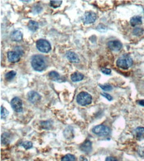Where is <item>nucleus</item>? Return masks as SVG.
Masks as SVG:
<instances>
[{"label":"nucleus","mask_w":144,"mask_h":161,"mask_svg":"<svg viewBox=\"0 0 144 161\" xmlns=\"http://www.w3.org/2000/svg\"><path fill=\"white\" fill-rule=\"evenodd\" d=\"M31 66L33 69L37 71H42L46 67L45 60L42 56L36 55L33 56L31 59Z\"/></svg>","instance_id":"f257e3e1"},{"label":"nucleus","mask_w":144,"mask_h":161,"mask_svg":"<svg viewBox=\"0 0 144 161\" xmlns=\"http://www.w3.org/2000/svg\"><path fill=\"white\" fill-rule=\"evenodd\" d=\"M133 64V60L130 56L124 54L120 57L117 60L116 65L118 67L123 69H128Z\"/></svg>","instance_id":"f03ea898"},{"label":"nucleus","mask_w":144,"mask_h":161,"mask_svg":"<svg viewBox=\"0 0 144 161\" xmlns=\"http://www.w3.org/2000/svg\"><path fill=\"white\" fill-rule=\"evenodd\" d=\"M77 101L81 106H87L92 103V97L88 92H81L77 95Z\"/></svg>","instance_id":"7ed1b4c3"},{"label":"nucleus","mask_w":144,"mask_h":161,"mask_svg":"<svg viewBox=\"0 0 144 161\" xmlns=\"http://www.w3.org/2000/svg\"><path fill=\"white\" fill-rule=\"evenodd\" d=\"M36 46L39 51L43 53H48L51 50V46L49 42L45 39H39L36 42Z\"/></svg>","instance_id":"20e7f679"},{"label":"nucleus","mask_w":144,"mask_h":161,"mask_svg":"<svg viewBox=\"0 0 144 161\" xmlns=\"http://www.w3.org/2000/svg\"><path fill=\"white\" fill-rule=\"evenodd\" d=\"M92 132L97 135L103 137L108 135L110 133V130L108 127L104 125H98L93 127Z\"/></svg>","instance_id":"39448f33"},{"label":"nucleus","mask_w":144,"mask_h":161,"mask_svg":"<svg viewBox=\"0 0 144 161\" xmlns=\"http://www.w3.org/2000/svg\"><path fill=\"white\" fill-rule=\"evenodd\" d=\"M11 106L16 112H21L23 111V102L19 98H13L11 101Z\"/></svg>","instance_id":"423d86ee"},{"label":"nucleus","mask_w":144,"mask_h":161,"mask_svg":"<svg viewBox=\"0 0 144 161\" xmlns=\"http://www.w3.org/2000/svg\"><path fill=\"white\" fill-rule=\"evenodd\" d=\"M96 20V15L92 11H87L84 13L83 17V22L85 24L94 23Z\"/></svg>","instance_id":"0eeeda50"},{"label":"nucleus","mask_w":144,"mask_h":161,"mask_svg":"<svg viewBox=\"0 0 144 161\" xmlns=\"http://www.w3.org/2000/svg\"><path fill=\"white\" fill-rule=\"evenodd\" d=\"M107 45L110 50H111V51H114V52L120 51L122 48V42L118 40L109 41L108 42Z\"/></svg>","instance_id":"6e6552de"},{"label":"nucleus","mask_w":144,"mask_h":161,"mask_svg":"<svg viewBox=\"0 0 144 161\" xmlns=\"http://www.w3.org/2000/svg\"><path fill=\"white\" fill-rule=\"evenodd\" d=\"M21 53L15 50L14 51H11L8 52V59L10 62L12 63H16L18 62L21 59Z\"/></svg>","instance_id":"1a4fd4ad"},{"label":"nucleus","mask_w":144,"mask_h":161,"mask_svg":"<svg viewBox=\"0 0 144 161\" xmlns=\"http://www.w3.org/2000/svg\"><path fill=\"white\" fill-rule=\"evenodd\" d=\"M27 98L29 100V101L30 102L35 104L37 103L39 101L41 100V96L39 95L38 92L31 91L28 92L27 94Z\"/></svg>","instance_id":"9d476101"},{"label":"nucleus","mask_w":144,"mask_h":161,"mask_svg":"<svg viewBox=\"0 0 144 161\" xmlns=\"http://www.w3.org/2000/svg\"><path fill=\"white\" fill-rule=\"evenodd\" d=\"M80 149L81 150V151L84 152L85 153H90L92 151V142L88 140V139H86L83 143L81 145Z\"/></svg>","instance_id":"9b49d317"},{"label":"nucleus","mask_w":144,"mask_h":161,"mask_svg":"<svg viewBox=\"0 0 144 161\" xmlns=\"http://www.w3.org/2000/svg\"><path fill=\"white\" fill-rule=\"evenodd\" d=\"M10 37L13 41L19 42L23 39V34L21 31L16 29L12 32V33L10 34Z\"/></svg>","instance_id":"f8f14e48"},{"label":"nucleus","mask_w":144,"mask_h":161,"mask_svg":"<svg viewBox=\"0 0 144 161\" xmlns=\"http://www.w3.org/2000/svg\"><path fill=\"white\" fill-rule=\"evenodd\" d=\"M67 58L73 63H78L80 59L76 53L73 51H68L66 53Z\"/></svg>","instance_id":"ddd939ff"},{"label":"nucleus","mask_w":144,"mask_h":161,"mask_svg":"<svg viewBox=\"0 0 144 161\" xmlns=\"http://www.w3.org/2000/svg\"><path fill=\"white\" fill-rule=\"evenodd\" d=\"M142 23V17L140 16H134L133 17L132 19H130V24L132 27H135L139 25Z\"/></svg>","instance_id":"4468645a"},{"label":"nucleus","mask_w":144,"mask_h":161,"mask_svg":"<svg viewBox=\"0 0 144 161\" xmlns=\"http://www.w3.org/2000/svg\"><path fill=\"white\" fill-rule=\"evenodd\" d=\"M70 79L73 82H78L83 79L84 76H83V74H82L81 73L74 72V73L71 75Z\"/></svg>","instance_id":"2eb2a0df"},{"label":"nucleus","mask_w":144,"mask_h":161,"mask_svg":"<svg viewBox=\"0 0 144 161\" xmlns=\"http://www.w3.org/2000/svg\"><path fill=\"white\" fill-rule=\"evenodd\" d=\"M135 135L137 139L139 140L144 139V127H138L135 129Z\"/></svg>","instance_id":"dca6fc26"},{"label":"nucleus","mask_w":144,"mask_h":161,"mask_svg":"<svg viewBox=\"0 0 144 161\" xmlns=\"http://www.w3.org/2000/svg\"><path fill=\"white\" fill-rule=\"evenodd\" d=\"M64 135L66 139H70L73 137V129L71 127H67L64 131Z\"/></svg>","instance_id":"f3484780"},{"label":"nucleus","mask_w":144,"mask_h":161,"mask_svg":"<svg viewBox=\"0 0 144 161\" xmlns=\"http://www.w3.org/2000/svg\"><path fill=\"white\" fill-rule=\"evenodd\" d=\"M49 77L51 80L55 81H60V75L57 72V71H51L49 73Z\"/></svg>","instance_id":"a211bd4d"},{"label":"nucleus","mask_w":144,"mask_h":161,"mask_svg":"<svg viewBox=\"0 0 144 161\" xmlns=\"http://www.w3.org/2000/svg\"><path fill=\"white\" fill-rule=\"evenodd\" d=\"M28 28L31 31L35 32L39 28V24L34 21H30L28 24Z\"/></svg>","instance_id":"6ab92c4d"},{"label":"nucleus","mask_w":144,"mask_h":161,"mask_svg":"<svg viewBox=\"0 0 144 161\" xmlns=\"http://www.w3.org/2000/svg\"><path fill=\"white\" fill-rule=\"evenodd\" d=\"M1 139H2V144H4V145L8 144L10 142V140H11L10 135L8 133H6V132L5 133H3L2 135Z\"/></svg>","instance_id":"aec40b11"},{"label":"nucleus","mask_w":144,"mask_h":161,"mask_svg":"<svg viewBox=\"0 0 144 161\" xmlns=\"http://www.w3.org/2000/svg\"><path fill=\"white\" fill-rule=\"evenodd\" d=\"M15 76H16V71H10L5 74V79L7 81H11V80L13 79L14 77H15Z\"/></svg>","instance_id":"412c9836"},{"label":"nucleus","mask_w":144,"mask_h":161,"mask_svg":"<svg viewBox=\"0 0 144 161\" xmlns=\"http://www.w3.org/2000/svg\"><path fill=\"white\" fill-rule=\"evenodd\" d=\"M61 161H76V158L71 154H67L61 159Z\"/></svg>","instance_id":"4be33fe9"},{"label":"nucleus","mask_w":144,"mask_h":161,"mask_svg":"<svg viewBox=\"0 0 144 161\" xmlns=\"http://www.w3.org/2000/svg\"><path fill=\"white\" fill-rule=\"evenodd\" d=\"M143 32H144L143 28L137 27V28H135L134 31H133V34H134L135 36L139 37V36H142L143 34Z\"/></svg>","instance_id":"5701e85b"},{"label":"nucleus","mask_w":144,"mask_h":161,"mask_svg":"<svg viewBox=\"0 0 144 161\" xmlns=\"http://www.w3.org/2000/svg\"><path fill=\"white\" fill-rule=\"evenodd\" d=\"M63 2L60 0H57V1H51L50 2V5L53 8H59L62 4Z\"/></svg>","instance_id":"b1692460"},{"label":"nucleus","mask_w":144,"mask_h":161,"mask_svg":"<svg viewBox=\"0 0 144 161\" xmlns=\"http://www.w3.org/2000/svg\"><path fill=\"white\" fill-rule=\"evenodd\" d=\"M41 126L45 130H49L51 127V124L49 121H41Z\"/></svg>","instance_id":"393cba45"},{"label":"nucleus","mask_w":144,"mask_h":161,"mask_svg":"<svg viewBox=\"0 0 144 161\" xmlns=\"http://www.w3.org/2000/svg\"><path fill=\"white\" fill-rule=\"evenodd\" d=\"M9 112L3 106H1V118H5L8 116Z\"/></svg>","instance_id":"a878e982"},{"label":"nucleus","mask_w":144,"mask_h":161,"mask_svg":"<svg viewBox=\"0 0 144 161\" xmlns=\"http://www.w3.org/2000/svg\"><path fill=\"white\" fill-rule=\"evenodd\" d=\"M96 30L100 32V33H105V32L107 31V27L104 25L103 24H99L98 26L96 27Z\"/></svg>","instance_id":"bb28decb"},{"label":"nucleus","mask_w":144,"mask_h":161,"mask_svg":"<svg viewBox=\"0 0 144 161\" xmlns=\"http://www.w3.org/2000/svg\"><path fill=\"white\" fill-rule=\"evenodd\" d=\"M99 87L101 88L104 91H110L112 90V87L109 84H105V85H99Z\"/></svg>","instance_id":"cd10ccee"},{"label":"nucleus","mask_w":144,"mask_h":161,"mask_svg":"<svg viewBox=\"0 0 144 161\" xmlns=\"http://www.w3.org/2000/svg\"><path fill=\"white\" fill-rule=\"evenodd\" d=\"M21 145H22L25 149L28 150V149L32 148V147H33V143H32V142H31V141H27L23 142V143L21 144Z\"/></svg>","instance_id":"c85d7f7f"},{"label":"nucleus","mask_w":144,"mask_h":161,"mask_svg":"<svg viewBox=\"0 0 144 161\" xmlns=\"http://www.w3.org/2000/svg\"><path fill=\"white\" fill-rule=\"evenodd\" d=\"M101 71L104 74H105V75H110V74H111V69H108V68H105V67L101 68Z\"/></svg>","instance_id":"c756f323"},{"label":"nucleus","mask_w":144,"mask_h":161,"mask_svg":"<svg viewBox=\"0 0 144 161\" xmlns=\"http://www.w3.org/2000/svg\"><path fill=\"white\" fill-rule=\"evenodd\" d=\"M101 95L103 96L104 98H106L107 100H108L109 101H112V96H111V95H110L109 94H108V93H106V92H104V93H101Z\"/></svg>","instance_id":"7c9ffc66"},{"label":"nucleus","mask_w":144,"mask_h":161,"mask_svg":"<svg viewBox=\"0 0 144 161\" xmlns=\"http://www.w3.org/2000/svg\"><path fill=\"white\" fill-rule=\"evenodd\" d=\"M105 161H118V160L113 156H108Z\"/></svg>","instance_id":"2f4dec72"},{"label":"nucleus","mask_w":144,"mask_h":161,"mask_svg":"<svg viewBox=\"0 0 144 161\" xmlns=\"http://www.w3.org/2000/svg\"><path fill=\"white\" fill-rule=\"evenodd\" d=\"M138 103L140 106H144V100H139V101H138Z\"/></svg>","instance_id":"473e14b6"},{"label":"nucleus","mask_w":144,"mask_h":161,"mask_svg":"<svg viewBox=\"0 0 144 161\" xmlns=\"http://www.w3.org/2000/svg\"><path fill=\"white\" fill-rule=\"evenodd\" d=\"M80 160H81V161H88V160H87V159H86L85 158V157H84V156H81V158H80Z\"/></svg>","instance_id":"72a5a7b5"}]
</instances>
